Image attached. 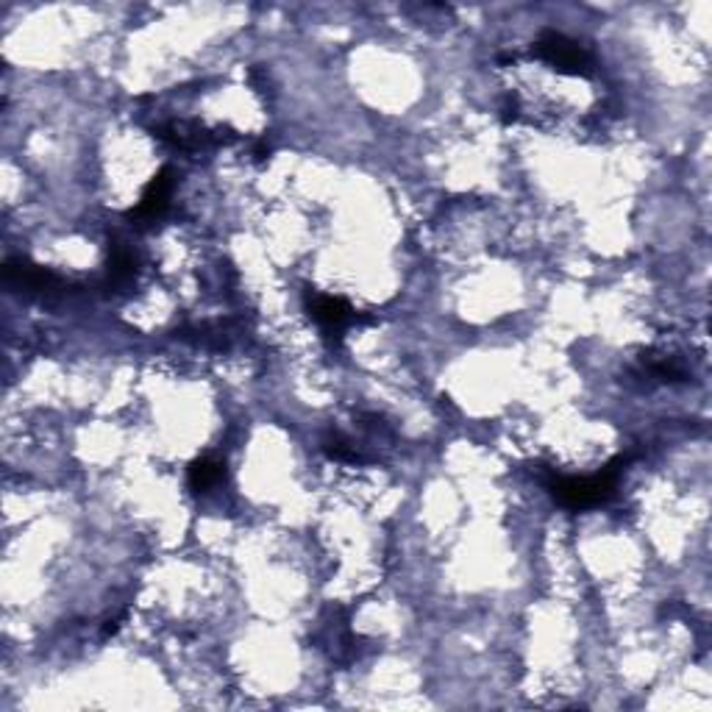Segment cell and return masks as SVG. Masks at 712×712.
Listing matches in <instances>:
<instances>
[{"label": "cell", "mask_w": 712, "mask_h": 712, "mask_svg": "<svg viewBox=\"0 0 712 712\" xmlns=\"http://www.w3.org/2000/svg\"><path fill=\"white\" fill-rule=\"evenodd\" d=\"M534 57L552 64L554 70L568 75H593V59L579 43L568 39L565 34L543 32L534 43Z\"/></svg>", "instance_id": "7a4b0ae2"}, {"label": "cell", "mask_w": 712, "mask_h": 712, "mask_svg": "<svg viewBox=\"0 0 712 712\" xmlns=\"http://www.w3.org/2000/svg\"><path fill=\"white\" fill-rule=\"evenodd\" d=\"M3 279L7 285L28 292V295H53L64 290V281L48 267H39L28 260H9L3 265Z\"/></svg>", "instance_id": "3957f363"}, {"label": "cell", "mask_w": 712, "mask_h": 712, "mask_svg": "<svg viewBox=\"0 0 712 712\" xmlns=\"http://www.w3.org/2000/svg\"><path fill=\"white\" fill-rule=\"evenodd\" d=\"M629 464V457L620 454L613 462H607L593 476H559L557 471H545V487L552 490V496L557 498L563 507L568 509H588L599 507V504L610 502L615 493L618 476L624 473V468Z\"/></svg>", "instance_id": "6da1fadb"}, {"label": "cell", "mask_w": 712, "mask_h": 712, "mask_svg": "<svg viewBox=\"0 0 712 712\" xmlns=\"http://www.w3.org/2000/svg\"><path fill=\"white\" fill-rule=\"evenodd\" d=\"M267 156H270V148H267L265 143L256 145V148H254V159H256V161H265Z\"/></svg>", "instance_id": "ba28073f"}, {"label": "cell", "mask_w": 712, "mask_h": 712, "mask_svg": "<svg viewBox=\"0 0 712 712\" xmlns=\"http://www.w3.org/2000/svg\"><path fill=\"white\" fill-rule=\"evenodd\" d=\"M136 254L129 249V245H123V242H112V249H109V267H106V273H109V287L112 290H123V287H129L131 281L136 279Z\"/></svg>", "instance_id": "8992f818"}, {"label": "cell", "mask_w": 712, "mask_h": 712, "mask_svg": "<svg viewBox=\"0 0 712 712\" xmlns=\"http://www.w3.org/2000/svg\"><path fill=\"white\" fill-rule=\"evenodd\" d=\"M306 310L321 323L323 331H326V335H337V340H340L342 328L357 317L346 298L321 295V292H310V295H306Z\"/></svg>", "instance_id": "5b68a950"}, {"label": "cell", "mask_w": 712, "mask_h": 712, "mask_svg": "<svg viewBox=\"0 0 712 712\" xmlns=\"http://www.w3.org/2000/svg\"><path fill=\"white\" fill-rule=\"evenodd\" d=\"M173 186H176L173 168H161L159 173L150 179V184L143 190V198H140V204L129 212L131 224L148 226V224H154V220H159V217L168 215Z\"/></svg>", "instance_id": "277c9868"}, {"label": "cell", "mask_w": 712, "mask_h": 712, "mask_svg": "<svg viewBox=\"0 0 712 712\" xmlns=\"http://www.w3.org/2000/svg\"><path fill=\"white\" fill-rule=\"evenodd\" d=\"M226 476V464L220 462V459H195L193 464H190V487L195 490V493H204V490L215 487L220 479Z\"/></svg>", "instance_id": "52a82bcc"}]
</instances>
